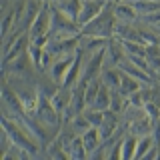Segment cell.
<instances>
[{"mask_svg":"<svg viewBox=\"0 0 160 160\" xmlns=\"http://www.w3.org/2000/svg\"><path fill=\"white\" fill-rule=\"evenodd\" d=\"M116 22L118 20L116 14H114V2L108 0L98 16L80 28V34L82 36H96V38H112L114 30H116Z\"/></svg>","mask_w":160,"mask_h":160,"instance_id":"cell-1","label":"cell"},{"mask_svg":"<svg viewBox=\"0 0 160 160\" xmlns=\"http://www.w3.org/2000/svg\"><path fill=\"white\" fill-rule=\"evenodd\" d=\"M2 128L8 132V136L12 138V142L16 144V146L28 150L32 156H36V154H38V144H42V142H40V140L36 138V134H34L30 128L24 126L18 118H6V116H2Z\"/></svg>","mask_w":160,"mask_h":160,"instance_id":"cell-2","label":"cell"},{"mask_svg":"<svg viewBox=\"0 0 160 160\" xmlns=\"http://www.w3.org/2000/svg\"><path fill=\"white\" fill-rule=\"evenodd\" d=\"M50 26H52V4L42 2V8H40L36 20L32 22V26L28 30L30 42L44 48L50 40Z\"/></svg>","mask_w":160,"mask_h":160,"instance_id":"cell-3","label":"cell"},{"mask_svg":"<svg viewBox=\"0 0 160 160\" xmlns=\"http://www.w3.org/2000/svg\"><path fill=\"white\" fill-rule=\"evenodd\" d=\"M34 116L38 118V122H42L44 126H62V114L54 108L52 100L44 94H40L38 100V108L34 112Z\"/></svg>","mask_w":160,"mask_h":160,"instance_id":"cell-4","label":"cell"},{"mask_svg":"<svg viewBox=\"0 0 160 160\" xmlns=\"http://www.w3.org/2000/svg\"><path fill=\"white\" fill-rule=\"evenodd\" d=\"M74 58H76V52H68V54H62V56H58L56 62L52 64V68H50V78H52L54 82L58 84V86H62L64 76H66V72L70 70V66H72Z\"/></svg>","mask_w":160,"mask_h":160,"instance_id":"cell-5","label":"cell"},{"mask_svg":"<svg viewBox=\"0 0 160 160\" xmlns=\"http://www.w3.org/2000/svg\"><path fill=\"white\" fill-rule=\"evenodd\" d=\"M108 0H84L82 2V8H80V14H78V26L82 28L84 24H88L92 18H96L100 12H102V8L106 6Z\"/></svg>","mask_w":160,"mask_h":160,"instance_id":"cell-6","label":"cell"},{"mask_svg":"<svg viewBox=\"0 0 160 160\" xmlns=\"http://www.w3.org/2000/svg\"><path fill=\"white\" fill-rule=\"evenodd\" d=\"M84 50L82 46H80L76 50V58H74V62H72V66H70V70L66 72V76H64V82H62V86H66V88H74L76 84L80 82V78H82V72H84V64H82V56H84Z\"/></svg>","mask_w":160,"mask_h":160,"instance_id":"cell-7","label":"cell"},{"mask_svg":"<svg viewBox=\"0 0 160 160\" xmlns=\"http://www.w3.org/2000/svg\"><path fill=\"white\" fill-rule=\"evenodd\" d=\"M128 132L130 134H134V136H138V138H142V136H146V134H152V128H154V120L148 116L146 112L144 114H140L138 118H134L132 122L128 124Z\"/></svg>","mask_w":160,"mask_h":160,"instance_id":"cell-8","label":"cell"},{"mask_svg":"<svg viewBox=\"0 0 160 160\" xmlns=\"http://www.w3.org/2000/svg\"><path fill=\"white\" fill-rule=\"evenodd\" d=\"M28 46H30V34H28V32L20 34V36L12 42L10 50H8L6 54H4V66H6V64H10L12 60H16L20 54H24V52L28 50Z\"/></svg>","mask_w":160,"mask_h":160,"instance_id":"cell-9","label":"cell"},{"mask_svg":"<svg viewBox=\"0 0 160 160\" xmlns=\"http://www.w3.org/2000/svg\"><path fill=\"white\" fill-rule=\"evenodd\" d=\"M100 134H102V140H108L114 132L120 128V114H116L114 110H104V120L100 124Z\"/></svg>","mask_w":160,"mask_h":160,"instance_id":"cell-10","label":"cell"},{"mask_svg":"<svg viewBox=\"0 0 160 160\" xmlns=\"http://www.w3.org/2000/svg\"><path fill=\"white\" fill-rule=\"evenodd\" d=\"M82 136V142H84V146H86V152H88V156L94 152V150H98L100 146H102V134H100V128L98 126H90L86 132H82L80 134Z\"/></svg>","mask_w":160,"mask_h":160,"instance_id":"cell-11","label":"cell"},{"mask_svg":"<svg viewBox=\"0 0 160 160\" xmlns=\"http://www.w3.org/2000/svg\"><path fill=\"white\" fill-rule=\"evenodd\" d=\"M100 78H102V82L106 84L110 90H118L120 88V80H122V70L118 66H106V64H104Z\"/></svg>","mask_w":160,"mask_h":160,"instance_id":"cell-12","label":"cell"},{"mask_svg":"<svg viewBox=\"0 0 160 160\" xmlns=\"http://www.w3.org/2000/svg\"><path fill=\"white\" fill-rule=\"evenodd\" d=\"M52 104H54V108L58 110L60 114L64 112L68 106H70V102H72V88H66V86H60L56 90V94H54L52 98Z\"/></svg>","mask_w":160,"mask_h":160,"instance_id":"cell-13","label":"cell"},{"mask_svg":"<svg viewBox=\"0 0 160 160\" xmlns=\"http://www.w3.org/2000/svg\"><path fill=\"white\" fill-rule=\"evenodd\" d=\"M114 14L120 22H134L138 18V12L130 2H114Z\"/></svg>","mask_w":160,"mask_h":160,"instance_id":"cell-14","label":"cell"},{"mask_svg":"<svg viewBox=\"0 0 160 160\" xmlns=\"http://www.w3.org/2000/svg\"><path fill=\"white\" fill-rule=\"evenodd\" d=\"M134 6V10L138 12V16H148V14H154L160 10V0H126Z\"/></svg>","mask_w":160,"mask_h":160,"instance_id":"cell-15","label":"cell"},{"mask_svg":"<svg viewBox=\"0 0 160 160\" xmlns=\"http://www.w3.org/2000/svg\"><path fill=\"white\" fill-rule=\"evenodd\" d=\"M82 2L84 0H56V6L62 10L66 16H70L72 20H78V14H80V8H82Z\"/></svg>","mask_w":160,"mask_h":160,"instance_id":"cell-16","label":"cell"},{"mask_svg":"<svg viewBox=\"0 0 160 160\" xmlns=\"http://www.w3.org/2000/svg\"><path fill=\"white\" fill-rule=\"evenodd\" d=\"M142 88V82H138L136 78H132V76H128L126 72H122V80H120V88H118V92H122L124 96H130L132 92H136V90Z\"/></svg>","mask_w":160,"mask_h":160,"instance_id":"cell-17","label":"cell"},{"mask_svg":"<svg viewBox=\"0 0 160 160\" xmlns=\"http://www.w3.org/2000/svg\"><path fill=\"white\" fill-rule=\"evenodd\" d=\"M136 144H138V136L134 134H126L122 138V158L124 160H132L134 154H136Z\"/></svg>","mask_w":160,"mask_h":160,"instance_id":"cell-18","label":"cell"},{"mask_svg":"<svg viewBox=\"0 0 160 160\" xmlns=\"http://www.w3.org/2000/svg\"><path fill=\"white\" fill-rule=\"evenodd\" d=\"M68 156H70V158H74V160H84V158H88L86 146H84L82 136H80V134L72 140V144H70V148H68Z\"/></svg>","mask_w":160,"mask_h":160,"instance_id":"cell-19","label":"cell"},{"mask_svg":"<svg viewBox=\"0 0 160 160\" xmlns=\"http://www.w3.org/2000/svg\"><path fill=\"white\" fill-rule=\"evenodd\" d=\"M110 98H112V90H110L106 84L102 82L100 92H98V96H96V100H94L92 106L98 108V110H108V108H110Z\"/></svg>","mask_w":160,"mask_h":160,"instance_id":"cell-20","label":"cell"},{"mask_svg":"<svg viewBox=\"0 0 160 160\" xmlns=\"http://www.w3.org/2000/svg\"><path fill=\"white\" fill-rule=\"evenodd\" d=\"M154 136L152 134H146V136H142V138H138V144H136V154H134V158H144V154L148 152L150 148L154 146Z\"/></svg>","mask_w":160,"mask_h":160,"instance_id":"cell-21","label":"cell"},{"mask_svg":"<svg viewBox=\"0 0 160 160\" xmlns=\"http://www.w3.org/2000/svg\"><path fill=\"white\" fill-rule=\"evenodd\" d=\"M146 60L154 70L160 68V44H146Z\"/></svg>","mask_w":160,"mask_h":160,"instance_id":"cell-22","label":"cell"},{"mask_svg":"<svg viewBox=\"0 0 160 160\" xmlns=\"http://www.w3.org/2000/svg\"><path fill=\"white\" fill-rule=\"evenodd\" d=\"M84 116L88 118V122L92 124V126H100L104 120V110H98L94 106H86L84 108Z\"/></svg>","mask_w":160,"mask_h":160,"instance_id":"cell-23","label":"cell"},{"mask_svg":"<svg viewBox=\"0 0 160 160\" xmlns=\"http://www.w3.org/2000/svg\"><path fill=\"white\" fill-rule=\"evenodd\" d=\"M70 126H72L74 130H76V132L78 134H82V132H86V130L90 128V126H92V124H90L88 122V118L86 116H84V112H80V114H76V116H74L72 120H70Z\"/></svg>","mask_w":160,"mask_h":160,"instance_id":"cell-24","label":"cell"},{"mask_svg":"<svg viewBox=\"0 0 160 160\" xmlns=\"http://www.w3.org/2000/svg\"><path fill=\"white\" fill-rule=\"evenodd\" d=\"M144 112L156 122V120L160 118V104H156V102H144Z\"/></svg>","mask_w":160,"mask_h":160,"instance_id":"cell-25","label":"cell"},{"mask_svg":"<svg viewBox=\"0 0 160 160\" xmlns=\"http://www.w3.org/2000/svg\"><path fill=\"white\" fill-rule=\"evenodd\" d=\"M128 104H132V106H136V108H144V96H142V88L130 94V96H128Z\"/></svg>","mask_w":160,"mask_h":160,"instance_id":"cell-26","label":"cell"},{"mask_svg":"<svg viewBox=\"0 0 160 160\" xmlns=\"http://www.w3.org/2000/svg\"><path fill=\"white\" fill-rule=\"evenodd\" d=\"M144 160H158V144H154V146L144 154Z\"/></svg>","mask_w":160,"mask_h":160,"instance_id":"cell-27","label":"cell"},{"mask_svg":"<svg viewBox=\"0 0 160 160\" xmlns=\"http://www.w3.org/2000/svg\"><path fill=\"white\" fill-rule=\"evenodd\" d=\"M152 136H154V142L160 144V118L154 122V128H152Z\"/></svg>","mask_w":160,"mask_h":160,"instance_id":"cell-28","label":"cell"},{"mask_svg":"<svg viewBox=\"0 0 160 160\" xmlns=\"http://www.w3.org/2000/svg\"><path fill=\"white\" fill-rule=\"evenodd\" d=\"M112 2H126V0H112Z\"/></svg>","mask_w":160,"mask_h":160,"instance_id":"cell-29","label":"cell"},{"mask_svg":"<svg viewBox=\"0 0 160 160\" xmlns=\"http://www.w3.org/2000/svg\"><path fill=\"white\" fill-rule=\"evenodd\" d=\"M158 160H160V144H158Z\"/></svg>","mask_w":160,"mask_h":160,"instance_id":"cell-30","label":"cell"},{"mask_svg":"<svg viewBox=\"0 0 160 160\" xmlns=\"http://www.w3.org/2000/svg\"><path fill=\"white\" fill-rule=\"evenodd\" d=\"M156 28H158V30H160V24H156Z\"/></svg>","mask_w":160,"mask_h":160,"instance_id":"cell-31","label":"cell"}]
</instances>
